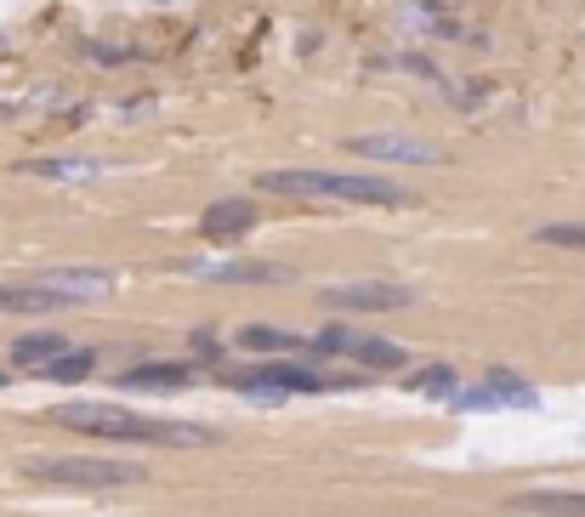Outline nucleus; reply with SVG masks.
Segmentation results:
<instances>
[{
  "label": "nucleus",
  "mask_w": 585,
  "mask_h": 517,
  "mask_svg": "<svg viewBox=\"0 0 585 517\" xmlns=\"http://www.w3.org/2000/svg\"><path fill=\"white\" fill-rule=\"evenodd\" d=\"M52 421L74 432H91V438H114V444H165V449H205L216 444L211 427H194V421H154V415H131L114 410V404H63L52 410Z\"/></svg>",
  "instance_id": "f257e3e1"
},
{
  "label": "nucleus",
  "mask_w": 585,
  "mask_h": 517,
  "mask_svg": "<svg viewBox=\"0 0 585 517\" xmlns=\"http://www.w3.org/2000/svg\"><path fill=\"white\" fill-rule=\"evenodd\" d=\"M256 188L273 194H313V199H347V205H409V188L387 177H353V171H319V165H284L262 171Z\"/></svg>",
  "instance_id": "f03ea898"
},
{
  "label": "nucleus",
  "mask_w": 585,
  "mask_h": 517,
  "mask_svg": "<svg viewBox=\"0 0 585 517\" xmlns=\"http://www.w3.org/2000/svg\"><path fill=\"white\" fill-rule=\"evenodd\" d=\"M239 393H256V398H284V393H319L324 375L313 364H296V358H284V364H256V370H233L228 375Z\"/></svg>",
  "instance_id": "7ed1b4c3"
},
{
  "label": "nucleus",
  "mask_w": 585,
  "mask_h": 517,
  "mask_svg": "<svg viewBox=\"0 0 585 517\" xmlns=\"http://www.w3.org/2000/svg\"><path fill=\"white\" fill-rule=\"evenodd\" d=\"M534 404L540 393L512 370H489L478 387H455V410H534Z\"/></svg>",
  "instance_id": "20e7f679"
},
{
  "label": "nucleus",
  "mask_w": 585,
  "mask_h": 517,
  "mask_svg": "<svg viewBox=\"0 0 585 517\" xmlns=\"http://www.w3.org/2000/svg\"><path fill=\"white\" fill-rule=\"evenodd\" d=\"M409 302H415V290L387 285V279H353V285L324 290V307H336V313H392V307H409Z\"/></svg>",
  "instance_id": "39448f33"
},
{
  "label": "nucleus",
  "mask_w": 585,
  "mask_h": 517,
  "mask_svg": "<svg viewBox=\"0 0 585 517\" xmlns=\"http://www.w3.org/2000/svg\"><path fill=\"white\" fill-rule=\"evenodd\" d=\"M35 478H46V483H86V489H114V483H137L142 472L137 466H125V461H35L29 466Z\"/></svg>",
  "instance_id": "423d86ee"
},
{
  "label": "nucleus",
  "mask_w": 585,
  "mask_h": 517,
  "mask_svg": "<svg viewBox=\"0 0 585 517\" xmlns=\"http://www.w3.org/2000/svg\"><path fill=\"white\" fill-rule=\"evenodd\" d=\"M57 307H74L63 290H52L46 279H29V285H0V313H57Z\"/></svg>",
  "instance_id": "0eeeda50"
},
{
  "label": "nucleus",
  "mask_w": 585,
  "mask_h": 517,
  "mask_svg": "<svg viewBox=\"0 0 585 517\" xmlns=\"http://www.w3.org/2000/svg\"><path fill=\"white\" fill-rule=\"evenodd\" d=\"M347 148L364 154V160H398V165H432V160H438V148L409 143V137H353Z\"/></svg>",
  "instance_id": "6e6552de"
},
{
  "label": "nucleus",
  "mask_w": 585,
  "mask_h": 517,
  "mask_svg": "<svg viewBox=\"0 0 585 517\" xmlns=\"http://www.w3.org/2000/svg\"><path fill=\"white\" fill-rule=\"evenodd\" d=\"M256 228V205L250 199H216L205 211V239H239Z\"/></svg>",
  "instance_id": "1a4fd4ad"
},
{
  "label": "nucleus",
  "mask_w": 585,
  "mask_h": 517,
  "mask_svg": "<svg viewBox=\"0 0 585 517\" xmlns=\"http://www.w3.org/2000/svg\"><path fill=\"white\" fill-rule=\"evenodd\" d=\"M188 381H194L188 364H137V370L120 375V387H137V393H177Z\"/></svg>",
  "instance_id": "9d476101"
},
{
  "label": "nucleus",
  "mask_w": 585,
  "mask_h": 517,
  "mask_svg": "<svg viewBox=\"0 0 585 517\" xmlns=\"http://www.w3.org/2000/svg\"><path fill=\"white\" fill-rule=\"evenodd\" d=\"M512 506L540 517H585V489H534V495H517Z\"/></svg>",
  "instance_id": "9b49d317"
},
{
  "label": "nucleus",
  "mask_w": 585,
  "mask_h": 517,
  "mask_svg": "<svg viewBox=\"0 0 585 517\" xmlns=\"http://www.w3.org/2000/svg\"><path fill=\"white\" fill-rule=\"evenodd\" d=\"M347 358L364 364V370H404V364H409V353L398 347V341H387V336H353Z\"/></svg>",
  "instance_id": "f8f14e48"
},
{
  "label": "nucleus",
  "mask_w": 585,
  "mask_h": 517,
  "mask_svg": "<svg viewBox=\"0 0 585 517\" xmlns=\"http://www.w3.org/2000/svg\"><path fill=\"white\" fill-rule=\"evenodd\" d=\"M69 341L57 336V330H35V336H18L12 341V364H29V370H46L57 353H63Z\"/></svg>",
  "instance_id": "ddd939ff"
},
{
  "label": "nucleus",
  "mask_w": 585,
  "mask_h": 517,
  "mask_svg": "<svg viewBox=\"0 0 585 517\" xmlns=\"http://www.w3.org/2000/svg\"><path fill=\"white\" fill-rule=\"evenodd\" d=\"M239 347H250V353H296L302 341L290 336V330H273V324H245L239 330Z\"/></svg>",
  "instance_id": "4468645a"
},
{
  "label": "nucleus",
  "mask_w": 585,
  "mask_h": 517,
  "mask_svg": "<svg viewBox=\"0 0 585 517\" xmlns=\"http://www.w3.org/2000/svg\"><path fill=\"white\" fill-rule=\"evenodd\" d=\"M409 387H415V393H426V398H455V387H461V375L449 370V364H426V370H415V375H409Z\"/></svg>",
  "instance_id": "2eb2a0df"
},
{
  "label": "nucleus",
  "mask_w": 585,
  "mask_h": 517,
  "mask_svg": "<svg viewBox=\"0 0 585 517\" xmlns=\"http://www.w3.org/2000/svg\"><path fill=\"white\" fill-rule=\"evenodd\" d=\"M35 177H63V182H86V177H103L108 165L103 160H35L29 165Z\"/></svg>",
  "instance_id": "dca6fc26"
},
{
  "label": "nucleus",
  "mask_w": 585,
  "mask_h": 517,
  "mask_svg": "<svg viewBox=\"0 0 585 517\" xmlns=\"http://www.w3.org/2000/svg\"><path fill=\"white\" fill-rule=\"evenodd\" d=\"M91 364H97L91 347H63V353H57L40 375H52V381H80V375H91Z\"/></svg>",
  "instance_id": "f3484780"
},
{
  "label": "nucleus",
  "mask_w": 585,
  "mask_h": 517,
  "mask_svg": "<svg viewBox=\"0 0 585 517\" xmlns=\"http://www.w3.org/2000/svg\"><path fill=\"white\" fill-rule=\"evenodd\" d=\"M211 279H228V285H245V279L273 285V279H279V268H273V262H228V268H211Z\"/></svg>",
  "instance_id": "a211bd4d"
},
{
  "label": "nucleus",
  "mask_w": 585,
  "mask_h": 517,
  "mask_svg": "<svg viewBox=\"0 0 585 517\" xmlns=\"http://www.w3.org/2000/svg\"><path fill=\"white\" fill-rule=\"evenodd\" d=\"M540 245H563V250H585V222H551V228L534 233Z\"/></svg>",
  "instance_id": "6ab92c4d"
},
{
  "label": "nucleus",
  "mask_w": 585,
  "mask_h": 517,
  "mask_svg": "<svg viewBox=\"0 0 585 517\" xmlns=\"http://www.w3.org/2000/svg\"><path fill=\"white\" fill-rule=\"evenodd\" d=\"M194 353H199V358H211V364H216V358H222V341H216L211 330H194Z\"/></svg>",
  "instance_id": "aec40b11"
},
{
  "label": "nucleus",
  "mask_w": 585,
  "mask_h": 517,
  "mask_svg": "<svg viewBox=\"0 0 585 517\" xmlns=\"http://www.w3.org/2000/svg\"><path fill=\"white\" fill-rule=\"evenodd\" d=\"M0 381H6V375H0Z\"/></svg>",
  "instance_id": "412c9836"
}]
</instances>
